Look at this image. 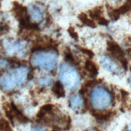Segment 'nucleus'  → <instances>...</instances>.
<instances>
[{"mask_svg": "<svg viewBox=\"0 0 131 131\" xmlns=\"http://www.w3.org/2000/svg\"><path fill=\"white\" fill-rule=\"evenodd\" d=\"M28 72L29 71L25 67H19L10 70L0 79V85L7 90H12L25 82Z\"/></svg>", "mask_w": 131, "mask_h": 131, "instance_id": "nucleus-1", "label": "nucleus"}, {"mask_svg": "<svg viewBox=\"0 0 131 131\" xmlns=\"http://www.w3.org/2000/svg\"><path fill=\"white\" fill-rule=\"evenodd\" d=\"M31 63L34 67L44 71L55 69L57 63V54L52 51H38L31 58Z\"/></svg>", "mask_w": 131, "mask_h": 131, "instance_id": "nucleus-2", "label": "nucleus"}, {"mask_svg": "<svg viewBox=\"0 0 131 131\" xmlns=\"http://www.w3.org/2000/svg\"><path fill=\"white\" fill-rule=\"evenodd\" d=\"M59 77L60 81L69 90H75L80 85V77L72 67L62 64L60 68Z\"/></svg>", "mask_w": 131, "mask_h": 131, "instance_id": "nucleus-3", "label": "nucleus"}, {"mask_svg": "<svg viewBox=\"0 0 131 131\" xmlns=\"http://www.w3.org/2000/svg\"><path fill=\"white\" fill-rule=\"evenodd\" d=\"M112 95L104 88H96L90 95V101L93 107L96 110H102L110 106L113 100Z\"/></svg>", "mask_w": 131, "mask_h": 131, "instance_id": "nucleus-4", "label": "nucleus"}, {"mask_svg": "<svg viewBox=\"0 0 131 131\" xmlns=\"http://www.w3.org/2000/svg\"><path fill=\"white\" fill-rule=\"evenodd\" d=\"M4 47L9 55L20 54L26 51L27 43L24 41H13L6 39L4 40Z\"/></svg>", "mask_w": 131, "mask_h": 131, "instance_id": "nucleus-5", "label": "nucleus"}, {"mask_svg": "<svg viewBox=\"0 0 131 131\" xmlns=\"http://www.w3.org/2000/svg\"><path fill=\"white\" fill-rule=\"evenodd\" d=\"M12 12L14 16L19 21V24H24L27 22H30V15H28V10L19 3H13Z\"/></svg>", "mask_w": 131, "mask_h": 131, "instance_id": "nucleus-6", "label": "nucleus"}, {"mask_svg": "<svg viewBox=\"0 0 131 131\" xmlns=\"http://www.w3.org/2000/svg\"><path fill=\"white\" fill-rule=\"evenodd\" d=\"M107 50L112 54L113 56L121 61L125 57V52L119 45L113 41L107 42Z\"/></svg>", "mask_w": 131, "mask_h": 131, "instance_id": "nucleus-7", "label": "nucleus"}, {"mask_svg": "<svg viewBox=\"0 0 131 131\" xmlns=\"http://www.w3.org/2000/svg\"><path fill=\"white\" fill-rule=\"evenodd\" d=\"M28 12H29L31 19H33L35 21L39 22L42 19L43 12H42V10L39 8L38 6L29 5V7H28Z\"/></svg>", "mask_w": 131, "mask_h": 131, "instance_id": "nucleus-8", "label": "nucleus"}, {"mask_svg": "<svg viewBox=\"0 0 131 131\" xmlns=\"http://www.w3.org/2000/svg\"><path fill=\"white\" fill-rule=\"evenodd\" d=\"M93 115L96 118V120L105 122L110 120V117L113 115V113L112 111H100L95 110L93 112Z\"/></svg>", "mask_w": 131, "mask_h": 131, "instance_id": "nucleus-9", "label": "nucleus"}, {"mask_svg": "<svg viewBox=\"0 0 131 131\" xmlns=\"http://www.w3.org/2000/svg\"><path fill=\"white\" fill-rule=\"evenodd\" d=\"M84 68H85V70L89 72V76H91L92 77H95L98 74V67L96 66V64L94 62L91 61L89 60L85 61Z\"/></svg>", "mask_w": 131, "mask_h": 131, "instance_id": "nucleus-10", "label": "nucleus"}, {"mask_svg": "<svg viewBox=\"0 0 131 131\" xmlns=\"http://www.w3.org/2000/svg\"><path fill=\"white\" fill-rule=\"evenodd\" d=\"M53 109H54V105L52 104H46V105H43L37 113V118L39 119V120H41V119L43 117L46 116L48 113H52Z\"/></svg>", "mask_w": 131, "mask_h": 131, "instance_id": "nucleus-11", "label": "nucleus"}, {"mask_svg": "<svg viewBox=\"0 0 131 131\" xmlns=\"http://www.w3.org/2000/svg\"><path fill=\"white\" fill-rule=\"evenodd\" d=\"M52 92L57 97H64L65 96V91L64 89L63 84L60 81H56L52 87Z\"/></svg>", "mask_w": 131, "mask_h": 131, "instance_id": "nucleus-12", "label": "nucleus"}, {"mask_svg": "<svg viewBox=\"0 0 131 131\" xmlns=\"http://www.w3.org/2000/svg\"><path fill=\"white\" fill-rule=\"evenodd\" d=\"M78 18H79L80 20L81 21V23L84 25H86L88 27H93V28H95L96 27L95 22L93 19H89L88 17V15L85 13H81L78 15Z\"/></svg>", "mask_w": 131, "mask_h": 131, "instance_id": "nucleus-13", "label": "nucleus"}, {"mask_svg": "<svg viewBox=\"0 0 131 131\" xmlns=\"http://www.w3.org/2000/svg\"><path fill=\"white\" fill-rule=\"evenodd\" d=\"M101 63H102V65H103L108 71H110V72H117L118 71L117 66L114 64V63L109 58H106V57H104L101 60Z\"/></svg>", "mask_w": 131, "mask_h": 131, "instance_id": "nucleus-14", "label": "nucleus"}, {"mask_svg": "<svg viewBox=\"0 0 131 131\" xmlns=\"http://www.w3.org/2000/svg\"><path fill=\"white\" fill-rule=\"evenodd\" d=\"M70 105L74 109L77 108H81L83 105V100L78 95H73L70 97Z\"/></svg>", "mask_w": 131, "mask_h": 131, "instance_id": "nucleus-15", "label": "nucleus"}, {"mask_svg": "<svg viewBox=\"0 0 131 131\" xmlns=\"http://www.w3.org/2000/svg\"><path fill=\"white\" fill-rule=\"evenodd\" d=\"M102 13H103V9H102V7H96L93 8V10L89 11V16L93 19H96V20H97L99 18H101V17L102 16Z\"/></svg>", "mask_w": 131, "mask_h": 131, "instance_id": "nucleus-16", "label": "nucleus"}, {"mask_svg": "<svg viewBox=\"0 0 131 131\" xmlns=\"http://www.w3.org/2000/svg\"><path fill=\"white\" fill-rule=\"evenodd\" d=\"M130 8H131V3H130L129 0H128L126 3H125L123 5L121 6L120 7L117 8V10H118V11L120 12V14L122 15H124V14L127 13L128 11H129Z\"/></svg>", "mask_w": 131, "mask_h": 131, "instance_id": "nucleus-17", "label": "nucleus"}, {"mask_svg": "<svg viewBox=\"0 0 131 131\" xmlns=\"http://www.w3.org/2000/svg\"><path fill=\"white\" fill-rule=\"evenodd\" d=\"M109 16L112 20L116 21L120 18L121 14L117 9H110L109 10Z\"/></svg>", "mask_w": 131, "mask_h": 131, "instance_id": "nucleus-18", "label": "nucleus"}, {"mask_svg": "<svg viewBox=\"0 0 131 131\" xmlns=\"http://www.w3.org/2000/svg\"><path fill=\"white\" fill-rule=\"evenodd\" d=\"M0 130H3V131L11 130V128L10 126L9 122L7 121H6L3 118L0 119Z\"/></svg>", "mask_w": 131, "mask_h": 131, "instance_id": "nucleus-19", "label": "nucleus"}, {"mask_svg": "<svg viewBox=\"0 0 131 131\" xmlns=\"http://www.w3.org/2000/svg\"><path fill=\"white\" fill-rule=\"evenodd\" d=\"M51 83H52V79L48 77H42L40 79H39L38 81V84L42 85V86H47V85H49Z\"/></svg>", "mask_w": 131, "mask_h": 131, "instance_id": "nucleus-20", "label": "nucleus"}, {"mask_svg": "<svg viewBox=\"0 0 131 131\" xmlns=\"http://www.w3.org/2000/svg\"><path fill=\"white\" fill-rule=\"evenodd\" d=\"M64 57L66 61H68V63H76V60L74 58L73 55L69 52V50H66L65 54H64Z\"/></svg>", "mask_w": 131, "mask_h": 131, "instance_id": "nucleus-21", "label": "nucleus"}, {"mask_svg": "<svg viewBox=\"0 0 131 131\" xmlns=\"http://www.w3.org/2000/svg\"><path fill=\"white\" fill-rule=\"evenodd\" d=\"M68 34L70 35V36L72 38V39H76V40H77L78 39V35H77V33L76 32V31H75V29L72 27H70L68 29Z\"/></svg>", "mask_w": 131, "mask_h": 131, "instance_id": "nucleus-22", "label": "nucleus"}, {"mask_svg": "<svg viewBox=\"0 0 131 131\" xmlns=\"http://www.w3.org/2000/svg\"><path fill=\"white\" fill-rule=\"evenodd\" d=\"M80 50H81L84 54L87 55L89 57H90V58H93V56H94V53L93 52V51H91L89 49L84 48H80Z\"/></svg>", "mask_w": 131, "mask_h": 131, "instance_id": "nucleus-23", "label": "nucleus"}, {"mask_svg": "<svg viewBox=\"0 0 131 131\" xmlns=\"http://www.w3.org/2000/svg\"><path fill=\"white\" fill-rule=\"evenodd\" d=\"M9 26L6 24H2L0 25V35H3V34L7 33L9 31Z\"/></svg>", "mask_w": 131, "mask_h": 131, "instance_id": "nucleus-24", "label": "nucleus"}, {"mask_svg": "<svg viewBox=\"0 0 131 131\" xmlns=\"http://www.w3.org/2000/svg\"><path fill=\"white\" fill-rule=\"evenodd\" d=\"M97 23L100 24V25H104V26H106L109 24V21H108L106 19H105L103 16H101V18H99L97 19Z\"/></svg>", "mask_w": 131, "mask_h": 131, "instance_id": "nucleus-25", "label": "nucleus"}, {"mask_svg": "<svg viewBox=\"0 0 131 131\" xmlns=\"http://www.w3.org/2000/svg\"><path fill=\"white\" fill-rule=\"evenodd\" d=\"M120 62H121V64H122V68H124L125 70L126 71V70L128 69V60L124 57V58L120 61Z\"/></svg>", "mask_w": 131, "mask_h": 131, "instance_id": "nucleus-26", "label": "nucleus"}, {"mask_svg": "<svg viewBox=\"0 0 131 131\" xmlns=\"http://www.w3.org/2000/svg\"><path fill=\"white\" fill-rule=\"evenodd\" d=\"M121 93H122V98L123 101H126L128 96H129V93L126 92V90L124 89H121Z\"/></svg>", "mask_w": 131, "mask_h": 131, "instance_id": "nucleus-27", "label": "nucleus"}, {"mask_svg": "<svg viewBox=\"0 0 131 131\" xmlns=\"http://www.w3.org/2000/svg\"><path fill=\"white\" fill-rule=\"evenodd\" d=\"M33 129H37V130H43V129H42V128H39V127H36V128H34Z\"/></svg>", "mask_w": 131, "mask_h": 131, "instance_id": "nucleus-28", "label": "nucleus"}, {"mask_svg": "<svg viewBox=\"0 0 131 131\" xmlns=\"http://www.w3.org/2000/svg\"><path fill=\"white\" fill-rule=\"evenodd\" d=\"M2 75V72H0V76H1Z\"/></svg>", "mask_w": 131, "mask_h": 131, "instance_id": "nucleus-29", "label": "nucleus"}, {"mask_svg": "<svg viewBox=\"0 0 131 131\" xmlns=\"http://www.w3.org/2000/svg\"><path fill=\"white\" fill-rule=\"evenodd\" d=\"M129 1H130V3H131V0H129ZM130 10H131V8H130Z\"/></svg>", "mask_w": 131, "mask_h": 131, "instance_id": "nucleus-30", "label": "nucleus"}, {"mask_svg": "<svg viewBox=\"0 0 131 131\" xmlns=\"http://www.w3.org/2000/svg\"><path fill=\"white\" fill-rule=\"evenodd\" d=\"M130 81H131V76H130Z\"/></svg>", "mask_w": 131, "mask_h": 131, "instance_id": "nucleus-31", "label": "nucleus"}, {"mask_svg": "<svg viewBox=\"0 0 131 131\" xmlns=\"http://www.w3.org/2000/svg\"><path fill=\"white\" fill-rule=\"evenodd\" d=\"M130 108H131V106H130Z\"/></svg>", "mask_w": 131, "mask_h": 131, "instance_id": "nucleus-32", "label": "nucleus"}]
</instances>
